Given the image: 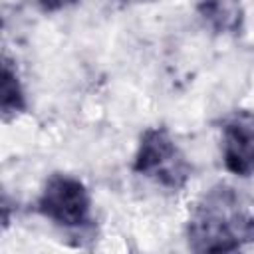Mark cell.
Wrapping results in <instances>:
<instances>
[{"label":"cell","instance_id":"obj_1","mask_svg":"<svg viewBox=\"0 0 254 254\" xmlns=\"http://www.w3.org/2000/svg\"><path fill=\"white\" fill-rule=\"evenodd\" d=\"M187 244L194 252H236L254 244V198L218 183L190 206L185 222Z\"/></svg>","mask_w":254,"mask_h":254},{"label":"cell","instance_id":"obj_2","mask_svg":"<svg viewBox=\"0 0 254 254\" xmlns=\"http://www.w3.org/2000/svg\"><path fill=\"white\" fill-rule=\"evenodd\" d=\"M131 171L169 192H181L192 179V163L167 127H147L139 135Z\"/></svg>","mask_w":254,"mask_h":254},{"label":"cell","instance_id":"obj_3","mask_svg":"<svg viewBox=\"0 0 254 254\" xmlns=\"http://www.w3.org/2000/svg\"><path fill=\"white\" fill-rule=\"evenodd\" d=\"M36 210L62 230H83L93 222V196L69 173H52L36 198Z\"/></svg>","mask_w":254,"mask_h":254},{"label":"cell","instance_id":"obj_4","mask_svg":"<svg viewBox=\"0 0 254 254\" xmlns=\"http://www.w3.org/2000/svg\"><path fill=\"white\" fill-rule=\"evenodd\" d=\"M220 157L224 169L240 179L254 177V113L232 111L220 125Z\"/></svg>","mask_w":254,"mask_h":254},{"label":"cell","instance_id":"obj_5","mask_svg":"<svg viewBox=\"0 0 254 254\" xmlns=\"http://www.w3.org/2000/svg\"><path fill=\"white\" fill-rule=\"evenodd\" d=\"M194 12L204 28L218 36H238L244 30L242 0H196Z\"/></svg>","mask_w":254,"mask_h":254},{"label":"cell","instance_id":"obj_6","mask_svg":"<svg viewBox=\"0 0 254 254\" xmlns=\"http://www.w3.org/2000/svg\"><path fill=\"white\" fill-rule=\"evenodd\" d=\"M0 111L4 121H12L28 111V97L24 83L20 79L16 64L4 56L2 60V79H0Z\"/></svg>","mask_w":254,"mask_h":254},{"label":"cell","instance_id":"obj_7","mask_svg":"<svg viewBox=\"0 0 254 254\" xmlns=\"http://www.w3.org/2000/svg\"><path fill=\"white\" fill-rule=\"evenodd\" d=\"M79 0H36L38 8L46 14H56V12H62L69 6H75Z\"/></svg>","mask_w":254,"mask_h":254},{"label":"cell","instance_id":"obj_8","mask_svg":"<svg viewBox=\"0 0 254 254\" xmlns=\"http://www.w3.org/2000/svg\"><path fill=\"white\" fill-rule=\"evenodd\" d=\"M125 2H133V4H149V2H157V0H125Z\"/></svg>","mask_w":254,"mask_h":254}]
</instances>
